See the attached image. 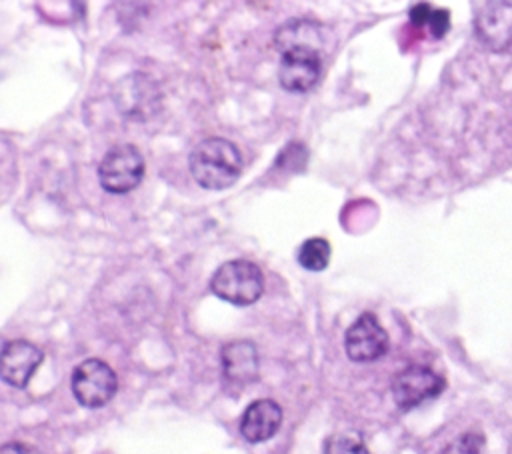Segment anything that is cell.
<instances>
[{
  "label": "cell",
  "instance_id": "cell-1",
  "mask_svg": "<svg viewBox=\"0 0 512 454\" xmlns=\"http://www.w3.org/2000/svg\"><path fill=\"white\" fill-rule=\"evenodd\" d=\"M188 168L198 186L206 190H224L240 178L242 154L228 138H204L192 148Z\"/></svg>",
  "mask_w": 512,
  "mask_h": 454
},
{
  "label": "cell",
  "instance_id": "cell-2",
  "mask_svg": "<svg viewBox=\"0 0 512 454\" xmlns=\"http://www.w3.org/2000/svg\"><path fill=\"white\" fill-rule=\"evenodd\" d=\"M210 290L228 304L250 306L264 292V274L252 260L234 258L216 268L210 278Z\"/></svg>",
  "mask_w": 512,
  "mask_h": 454
},
{
  "label": "cell",
  "instance_id": "cell-3",
  "mask_svg": "<svg viewBox=\"0 0 512 454\" xmlns=\"http://www.w3.org/2000/svg\"><path fill=\"white\" fill-rule=\"evenodd\" d=\"M144 158L134 144L112 146L98 164V182L110 194H126L144 178Z\"/></svg>",
  "mask_w": 512,
  "mask_h": 454
},
{
  "label": "cell",
  "instance_id": "cell-4",
  "mask_svg": "<svg viewBox=\"0 0 512 454\" xmlns=\"http://www.w3.org/2000/svg\"><path fill=\"white\" fill-rule=\"evenodd\" d=\"M70 386L78 404L84 408H102L114 398L118 378L104 360L88 358L72 370Z\"/></svg>",
  "mask_w": 512,
  "mask_h": 454
},
{
  "label": "cell",
  "instance_id": "cell-5",
  "mask_svg": "<svg viewBox=\"0 0 512 454\" xmlns=\"http://www.w3.org/2000/svg\"><path fill=\"white\" fill-rule=\"evenodd\" d=\"M322 76V54L316 46H290L282 50L278 80L280 86L288 92H308L312 90Z\"/></svg>",
  "mask_w": 512,
  "mask_h": 454
},
{
  "label": "cell",
  "instance_id": "cell-6",
  "mask_svg": "<svg viewBox=\"0 0 512 454\" xmlns=\"http://www.w3.org/2000/svg\"><path fill=\"white\" fill-rule=\"evenodd\" d=\"M444 378L428 366L412 364L400 370L392 380V396L400 410H412L444 390Z\"/></svg>",
  "mask_w": 512,
  "mask_h": 454
},
{
  "label": "cell",
  "instance_id": "cell-7",
  "mask_svg": "<svg viewBox=\"0 0 512 454\" xmlns=\"http://www.w3.org/2000/svg\"><path fill=\"white\" fill-rule=\"evenodd\" d=\"M344 348L352 362H374L388 350V332L372 312H362L346 330Z\"/></svg>",
  "mask_w": 512,
  "mask_h": 454
},
{
  "label": "cell",
  "instance_id": "cell-8",
  "mask_svg": "<svg viewBox=\"0 0 512 454\" xmlns=\"http://www.w3.org/2000/svg\"><path fill=\"white\" fill-rule=\"evenodd\" d=\"M478 40L492 52L512 46V2H486L474 16Z\"/></svg>",
  "mask_w": 512,
  "mask_h": 454
},
{
  "label": "cell",
  "instance_id": "cell-9",
  "mask_svg": "<svg viewBox=\"0 0 512 454\" xmlns=\"http://www.w3.org/2000/svg\"><path fill=\"white\" fill-rule=\"evenodd\" d=\"M42 360V350L32 342L8 340L4 342L0 354V376L6 384L14 388H26Z\"/></svg>",
  "mask_w": 512,
  "mask_h": 454
},
{
  "label": "cell",
  "instance_id": "cell-10",
  "mask_svg": "<svg viewBox=\"0 0 512 454\" xmlns=\"http://www.w3.org/2000/svg\"><path fill=\"white\" fill-rule=\"evenodd\" d=\"M220 362L228 386L242 388L258 378V350L250 340L228 342L220 352Z\"/></svg>",
  "mask_w": 512,
  "mask_h": 454
},
{
  "label": "cell",
  "instance_id": "cell-11",
  "mask_svg": "<svg viewBox=\"0 0 512 454\" xmlns=\"http://www.w3.org/2000/svg\"><path fill=\"white\" fill-rule=\"evenodd\" d=\"M282 424V408L270 398L254 400L246 406L240 418V434L250 444H260L272 438Z\"/></svg>",
  "mask_w": 512,
  "mask_h": 454
},
{
  "label": "cell",
  "instance_id": "cell-12",
  "mask_svg": "<svg viewBox=\"0 0 512 454\" xmlns=\"http://www.w3.org/2000/svg\"><path fill=\"white\" fill-rule=\"evenodd\" d=\"M274 42L280 52L290 46H300V44L318 48L320 26L316 22H308V20H290L278 28Z\"/></svg>",
  "mask_w": 512,
  "mask_h": 454
},
{
  "label": "cell",
  "instance_id": "cell-13",
  "mask_svg": "<svg viewBox=\"0 0 512 454\" xmlns=\"http://www.w3.org/2000/svg\"><path fill=\"white\" fill-rule=\"evenodd\" d=\"M330 242L322 236H314V238H308L300 244L298 248V264L304 268V270H310V272H320L328 266L330 262Z\"/></svg>",
  "mask_w": 512,
  "mask_h": 454
},
{
  "label": "cell",
  "instance_id": "cell-14",
  "mask_svg": "<svg viewBox=\"0 0 512 454\" xmlns=\"http://www.w3.org/2000/svg\"><path fill=\"white\" fill-rule=\"evenodd\" d=\"M324 454H368V448L360 432L344 430L326 438Z\"/></svg>",
  "mask_w": 512,
  "mask_h": 454
},
{
  "label": "cell",
  "instance_id": "cell-15",
  "mask_svg": "<svg viewBox=\"0 0 512 454\" xmlns=\"http://www.w3.org/2000/svg\"><path fill=\"white\" fill-rule=\"evenodd\" d=\"M484 436L478 432H464L448 442L440 454H482Z\"/></svg>",
  "mask_w": 512,
  "mask_h": 454
},
{
  "label": "cell",
  "instance_id": "cell-16",
  "mask_svg": "<svg viewBox=\"0 0 512 454\" xmlns=\"http://www.w3.org/2000/svg\"><path fill=\"white\" fill-rule=\"evenodd\" d=\"M426 28L432 34V38L440 40L450 28V12L444 10V8H432V12L428 16V22H426Z\"/></svg>",
  "mask_w": 512,
  "mask_h": 454
},
{
  "label": "cell",
  "instance_id": "cell-17",
  "mask_svg": "<svg viewBox=\"0 0 512 454\" xmlns=\"http://www.w3.org/2000/svg\"><path fill=\"white\" fill-rule=\"evenodd\" d=\"M430 12H432V6H430V4H426V2L414 4V6L410 8V22H412L414 26H426Z\"/></svg>",
  "mask_w": 512,
  "mask_h": 454
},
{
  "label": "cell",
  "instance_id": "cell-18",
  "mask_svg": "<svg viewBox=\"0 0 512 454\" xmlns=\"http://www.w3.org/2000/svg\"><path fill=\"white\" fill-rule=\"evenodd\" d=\"M0 454H44V452L30 444H24V442H6L0 448Z\"/></svg>",
  "mask_w": 512,
  "mask_h": 454
}]
</instances>
